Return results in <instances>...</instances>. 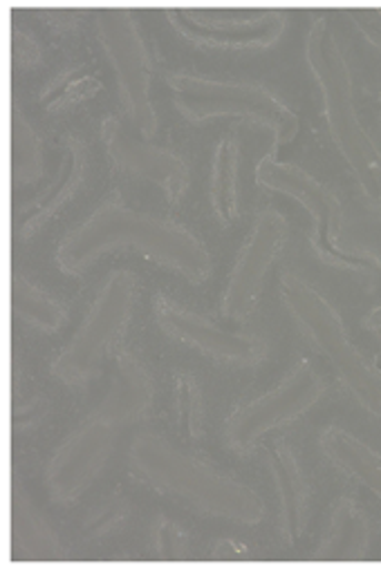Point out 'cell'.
Wrapping results in <instances>:
<instances>
[{
  "label": "cell",
  "instance_id": "4dcf8cb0",
  "mask_svg": "<svg viewBox=\"0 0 381 568\" xmlns=\"http://www.w3.org/2000/svg\"><path fill=\"white\" fill-rule=\"evenodd\" d=\"M43 17H48V21L61 32L74 30L81 21V12H77V10H48Z\"/></svg>",
  "mask_w": 381,
  "mask_h": 568
},
{
  "label": "cell",
  "instance_id": "9a60e30c",
  "mask_svg": "<svg viewBox=\"0 0 381 568\" xmlns=\"http://www.w3.org/2000/svg\"><path fill=\"white\" fill-rule=\"evenodd\" d=\"M90 175V151L86 141L68 132L61 139V160L52 180L41 189L26 206L23 222L19 226V235L23 240L41 233L86 186Z\"/></svg>",
  "mask_w": 381,
  "mask_h": 568
},
{
  "label": "cell",
  "instance_id": "277c9868",
  "mask_svg": "<svg viewBox=\"0 0 381 568\" xmlns=\"http://www.w3.org/2000/svg\"><path fill=\"white\" fill-rule=\"evenodd\" d=\"M167 83L173 92L178 112L193 123L227 116L242 119L268 128L274 134L279 149L294 144L299 136V114L265 85L191 72H171Z\"/></svg>",
  "mask_w": 381,
  "mask_h": 568
},
{
  "label": "cell",
  "instance_id": "cb8c5ba5",
  "mask_svg": "<svg viewBox=\"0 0 381 568\" xmlns=\"http://www.w3.org/2000/svg\"><path fill=\"white\" fill-rule=\"evenodd\" d=\"M103 90L101 81L86 65H66L43 88L39 103L46 112H66Z\"/></svg>",
  "mask_w": 381,
  "mask_h": 568
},
{
  "label": "cell",
  "instance_id": "30bf717a",
  "mask_svg": "<svg viewBox=\"0 0 381 568\" xmlns=\"http://www.w3.org/2000/svg\"><path fill=\"white\" fill-rule=\"evenodd\" d=\"M178 34L195 45L215 50H263L285 30L281 10H167Z\"/></svg>",
  "mask_w": 381,
  "mask_h": 568
},
{
  "label": "cell",
  "instance_id": "52a82bcc",
  "mask_svg": "<svg viewBox=\"0 0 381 568\" xmlns=\"http://www.w3.org/2000/svg\"><path fill=\"white\" fill-rule=\"evenodd\" d=\"M257 182L268 191L297 200L312 215V246L323 262L361 273L381 271V262L374 255L365 251L345 248L341 244L343 206L339 197L312 173L297 164L281 162L274 155H268L257 166Z\"/></svg>",
  "mask_w": 381,
  "mask_h": 568
},
{
  "label": "cell",
  "instance_id": "7a4b0ae2",
  "mask_svg": "<svg viewBox=\"0 0 381 568\" xmlns=\"http://www.w3.org/2000/svg\"><path fill=\"white\" fill-rule=\"evenodd\" d=\"M129 468L151 490L200 515L242 526H257L265 519V501L257 490L184 453L160 435L142 433L133 439Z\"/></svg>",
  "mask_w": 381,
  "mask_h": 568
},
{
  "label": "cell",
  "instance_id": "8fae6325",
  "mask_svg": "<svg viewBox=\"0 0 381 568\" xmlns=\"http://www.w3.org/2000/svg\"><path fill=\"white\" fill-rule=\"evenodd\" d=\"M288 240V222L274 211L265 209L253 222L235 264L229 273L224 296H222V314L229 321H247L257 312L268 275L279 260Z\"/></svg>",
  "mask_w": 381,
  "mask_h": 568
},
{
  "label": "cell",
  "instance_id": "8992f818",
  "mask_svg": "<svg viewBox=\"0 0 381 568\" xmlns=\"http://www.w3.org/2000/svg\"><path fill=\"white\" fill-rule=\"evenodd\" d=\"M136 303L138 277L123 268L108 273L79 329L54 358L52 374L70 387H81L94 381L129 329Z\"/></svg>",
  "mask_w": 381,
  "mask_h": 568
},
{
  "label": "cell",
  "instance_id": "4316f807",
  "mask_svg": "<svg viewBox=\"0 0 381 568\" xmlns=\"http://www.w3.org/2000/svg\"><path fill=\"white\" fill-rule=\"evenodd\" d=\"M151 546L162 559H180L189 552V537L182 526L160 515L151 524Z\"/></svg>",
  "mask_w": 381,
  "mask_h": 568
},
{
  "label": "cell",
  "instance_id": "9c48e42d",
  "mask_svg": "<svg viewBox=\"0 0 381 568\" xmlns=\"http://www.w3.org/2000/svg\"><path fill=\"white\" fill-rule=\"evenodd\" d=\"M323 394V381L310 361H301L277 387L238 407L224 423V442L235 453H249L270 433L303 416Z\"/></svg>",
  "mask_w": 381,
  "mask_h": 568
},
{
  "label": "cell",
  "instance_id": "44dd1931",
  "mask_svg": "<svg viewBox=\"0 0 381 568\" xmlns=\"http://www.w3.org/2000/svg\"><path fill=\"white\" fill-rule=\"evenodd\" d=\"M12 310L26 325L46 334H54L68 323L66 303L19 273L12 275Z\"/></svg>",
  "mask_w": 381,
  "mask_h": 568
},
{
  "label": "cell",
  "instance_id": "603a6c76",
  "mask_svg": "<svg viewBox=\"0 0 381 568\" xmlns=\"http://www.w3.org/2000/svg\"><path fill=\"white\" fill-rule=\"evenodd\" d=\"M173 414L182 442L195 444L204 437L207 398L204 387L193 372L180 369L173 376Z\"/></svg>",
  "mask_w": 381,
  "mask_h": 568
},
{
  "label": "cell",
  "instance_id": "e0dca14e",
  "mask_svg": "<svg viewBox=\"0 0 381 568\" xmlns=\"http://www.w3.org/2000/svg\"><path fill=\"white\" fill-rule=\"evenodd\" d=\"M156 400V381L151 367L131 349H123L114 358V376L97 414L110 423L123 425L147 418Z\"/></svg>",
  "mask_w": 381,
  "mask_h": 568
},
{
  "label": "cell",
  "instance_id": "d6986e66",
  "mask_svg": "<svg viewBox=\"0 0 381 568\" xmlns=\"http://www.w3.org/2000/svg\"><path fill=\"white\" fill-rule=\"evenodd\" d=\"M368 546L370 524L363 508L350 497H339L330 510L319 555L330 559H359L365 555Z\"/></svg>",
  "mask_w": 381,
  "mask_h": 568
},
{
  "label": "cell",
  "instance_id": "3957f363",
  "mask_svg": "<svg viewBox=\"0 0 381 568\" xmlns=\"http://www.w3.org/2000/svg\"><path fill=\"white\" fill-rule=\"evenodd\" d=\"M305 57L321 88L332 141L368 204L381 213V153L357 114L350 63L328 19H317L310 28Z\"/></svg>",
  "mask_w": 381,
  "mask_h": 568
},
{
  "label": "cell",
  "instance_id": "83f0119b",
  "mask_svg": "<svg viewBox=\"0 0 381 568\" xmlns=\"http://www.w3.org/2000/svg\"><path fill=\"white\" fill-rule=\"evenodd\" d=\"M50 405L41 394H17L14 398V409H12V425L17 433H28L39 428V425L48 418Z\"/></svg>",
  "mask_w": 381,
  "mask_h": 568
},
{
  "label": "cell",
  "instance_id": "7c38bea8",
  "mask_svg": "<svg viewBox=\"0 0 381 568\" xmlns=\"http://www.w3.org/2000/svg\"><path fill=\"white\" fill-rule=\"evenodd\" d=\"M119 430V425L94 412L66 437L46 468V486L57 504H72L83 497L106 468Z\"/></svg>",
  "mask_w": 381,
  "mask_h": 568
},
{
  "label": "cell",
  "instance_id": "f1b7e54d",
  "mask_svg": "<svg viewBox=\"0 0 381 568\" xmlns=\"http://www.w3.org/2000/svg\"><path fill=\"white\" fill-rule=\"evenodd\" d=\"M43 61V48L26 28H12V63L19 70H32Z\"/></svg>",
  "mask_w": 381,
  "mask_h": 568
},
{
  "label": "cell",
  "instance_id": "4fadbf2b",
  "mask_svg": "<svg viewBox=\"0 0 381 568\" xmlns=\"http://www.w3.org/2000/svg\"><path fill=\"white\" fill-rule=\"evenodd\" d=\"M153 316L169 338L207 356L209 361L233 367H253L261 365L268 356L263 338L229 332L164 294L153 298Z\"/></svg>",
  "mask_w": 381,
  "mask_h": 568
},
{
  "label": "cell",
  "instance_id": "1f68e13d",
  "mask_svg": "<svg viewBox=\"0 0 381 568\" xmlns=\"http://www.w3.org/2000/svg\"><path fill=\"white\" fill-rule=\"evenodd\" d=\"M215 555L220 557H240V555H247V548L233 539H224L215 546Z\"/></svg>",
  "mask_w": 381,
  "mask_h": 568
},
{
  "label": "cell",
  "instance_id": "484cf974",
  "mask_svg": "<svg viewBox=\"0 0 381 568\" xmlns=\"http://www.w3.org/2000/svg\"><path fill=\"white\" fill-rule=\"evenodd\" d=\"M131 515H133V506L129 499H126L121 493L108 495L88 513L83 521V535L90 541L117 535L119 530H123L126 524H129Z\"/></svg>",
  "mask_w": 381,
  "mask_h": 568
},
{
  "label": "cell",
  "instance_id": "f546056e",
  "mask_svg": "<svg viewBox=\"0 0 381 568\" xmlns=\"http://www.w3.org/2000/svg\"><path fill=\"white\" fill-rule=\"evenodd\" d=\"M359 32L374 45L381 48V10L365 8V10H350L348 12Z\"/></svg>",
  "mask_w": 381,
  "mask_h": 568
},
{
  "label": "cell",
  "instance_id": "5bb4252c",
  "mask_svg": "<svg viewBox=\"0 0 381 568\" xmlns=\"http://www.w3.org/2000/svg\"><path fill=\"white\" fill-rule=\"evenodd\" d=\"M101 141L114 169L160 186L173 206L184 200L189 191V166L178 153L133 136L126 123L112 114L101 121Z\"/></svg>",
  "mask_w": 381,
  "mask_h": 568
},
{
  "label": "cell",
  "instance_id": "2e32d148",
  "mask_svg": "<svg viewBox=\"0 0 381 568\" xmlns=\"http://www.w3.org/2000/svg\"><path fill=\"white\" fill-rule=\"evenodd\" d=\"M268 470L274 479L281 510V532L288 546H297L310 524L312 490L297 450L285 439H272L263 446Z\"/></svg>",
  "mask_w": 381,
  "mask_h": 568
},
{
  "label": "cell",
  "instance_id": "ffe728a7",
  "mask_svg": "<svg viewBox=\"0 0 381 568\" xmlns=\"http://www.w3.org/2000/svg\"><path fill=\"white\" fill-rule=\"evenodd\" d=\"M240 139L224 134L215 144L211 162V206L222 226H231L240 213Z\"/></svg>",
  "mask_w": 381,
  "mask_h": 568
},
{
  "label": "cell",
  "instance_id": "5b68a950",
  "mask_svg": "<svg viewBox=\"0 0 381 568\" xmlns=\"http://www.w3.org/2000/svg\"><path fill=\"white\" fill-rule=\"evenodd\" d=\"M281 298L312 345L330 361L345 389L370 416L381 420V372L350 341L332 303L294 273L283 275Z\"/></svg>",
  "mask_w": 381,
  "mask_h": 568
},
{
  "label": "cell",
  "instance_id": "836d02e7",
  "mask_svg": "<svg viewBox=\"0 0 381 568\" xmlns=\"http://www.w3.org/2000/svg\"><path fill=\"white\" fill-rule=\"evenodd\" d=\"M379 112H381V94H379Z\"/></svg>",
  "mask_w": 381,
  "mask_h": 568
},
{
  "label": "cell",
  "instance_id": "6da1fadb",
  "mask_svg": "<svg viewBox=\"0 0 381 568\" xmlns=\"http://www.w3.org/2000/svg\"><path fill=\"white\" fill-rule=\"evenodd\" d=\"M108 253H140L193 284H202L211 275L209 248L184 224L121 202H106L77 224L61 240L57 264L77 277Z\"/></svg>",
  "mask_w": 381,
  "mask_h": 568
},
{
  "label": "cell",
  "instance_id": "d6a6232c",
  "mask_svg": "<svg viewBox=\"0 0 381 568\" xmlns=\"http://www.w3.org/2000/svg\"><path fill=\"white\" fill-rule=\"evenodd\" d=\"M365 329L381 338V307L372 310V312L365 316Z\"/></svg>",
  "mask_w": 381,
  "mask_h": 568
},
{
  "label": "cell",
  "instance_id": "ac0fdd59",
  "mask_svg": "<svg viewBox=\"0 0 381 568\" xmlns=\"http://www.w3.org/2000/svg\"><path fill=\"white\" fill-rule=\"evenodd\" d=\"M321 448L341 473L381 499V453L337 425L323 433Z\"/></svg>",
  "mask_w": 381,
  "mask_h": 568
},
{
  "label": "cell",
  "instance_id": "ba28073f",
  "mask_svg": "<svg viewBox=\"0 0 381 568\" xmlns=\"http://www.w3.org/2000/svg\"><path fill=\"white\" fill-rule=\"evenodd\" d=\"M94 23L99 43L117 77V92L126 119L144 139H153L158 132L153 65L136 12L99 10Z\"/></svg>",
  "mask_w": 381,
  "mask_h": 568
},
{
  "label": "cell",
  "instance_id": "d4e9b609",
  "mask_svg": "<svg viewBox=\"0 0 381 568\" xmlns=\"http://www.w3.org/2000/svg\"><path fill=\"white\" fill-rule=\"evenodd\" d=\"M43 178V144L28 116L12 110V180L14 186L34 184Z\"/></svg>",
  "mask_w": 381,
  "mask_h": 568
},
{
  "label": "cell",
  "instance_id": "7402d4cb",
  "mask_svg": "<svg viewBox=\"0 0 381 568\" xmlns=\"http://www.w3.org/2000/svg\"><path fill=\"white\" fill-rule=\"evenodd\" d=\"M12 541L14 550H23V555L30 557L61 555L59 537L28 495L19 488L12 493Z\"/></svg>",
  "mask_w": 381,
  "mask_h": 568
}]
</instances>
